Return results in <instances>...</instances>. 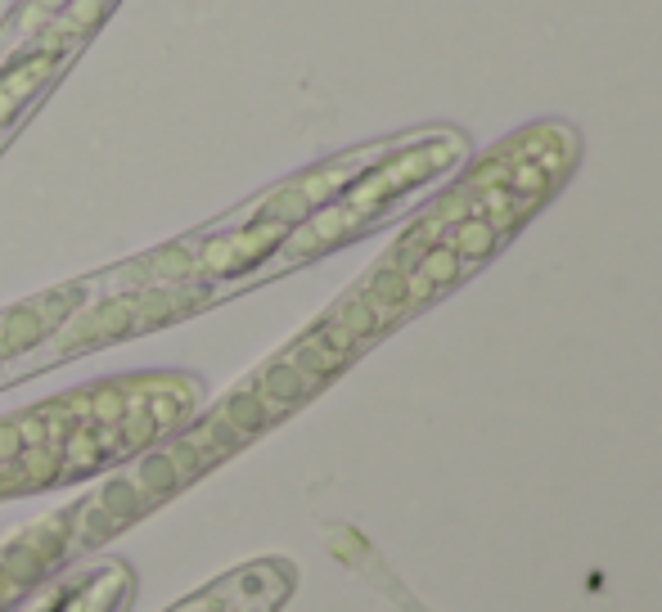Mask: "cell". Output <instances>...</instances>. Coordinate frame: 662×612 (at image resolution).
Listing matches in <instances>:
<instances>
[{"label":"cell","mask_w":662,"mask_h":612,"mask_svg":"<svg viewBox=\"0 0 662 612\" xmlns=\"http://www.w3.org/2000/svg\"><path fill=\"white\" fill-rule=\"evenodd\" d=\"M577 162L581 135L572 122L545 117L514 131L473 162L469 176L437 194L365 270L361 284L307 333L347 369L383 333L478 275L568 185Z\"/></svg>","instance_id":"cell-1"},{"label":"cell","mask_w":662,"mask_h":612,"mask_svg":"<svg viewBox=\"0 0 662 612\" xmlns=\"http://www.w3.org/2000/svg\"><path fill=\"white\" fill-rule=\"evenodd\" d=\"M464 158H469V140H464V131H451V126H433V131H410V135H397V140H383L379 158L356 180H347L325 207H316L280 243V252L271 257V266L262 275L307 266V261L370 234L392 212H401L415 194H424L442 176L460 171Z\"/></svg>","instance_id":"cell-2"},{"label":"cell","mask_w":662,"mask_h":612,"mask_svg":"<svg viewBox=\"0 0 662 612\" xmlns=\"http://www.w3.org/2000/svg\"><path fill=\"white\" fill-rule=\"evenodd\" d=\"M118 0H68L50 23H41L28 41L10 50V63L0 68V135H10L14 122L64 77V68L82 54V45L104 27Z\"/></svg>","instance_id":"cell-3"},{"label":"cell","mask_w":662,"mask_h":612,"mask_svg":"<svg viewBox=\"0 0 662 612\" xmlns=\"http://www.w3.org/2000/svg\"><path fill=\"white\" fill-rule=\"evenodd\" d=\"M64 5H68V0H23L19 18L10 23V45H5V50H14L19 41H28V36L37 32L41 23H50V18H55Z\"/></svg>","instance_id":"cell-4"}]
</instances>
